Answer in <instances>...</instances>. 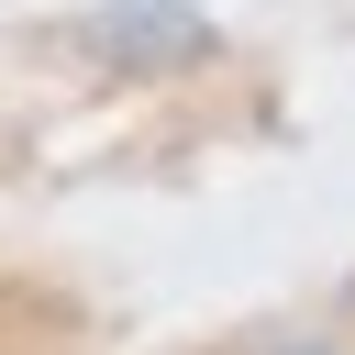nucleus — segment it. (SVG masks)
<instances>
[{
    "instance_id": "nucleus-1",
    "label": "nucleus",
    "mask_w": 355,
    "mask_h": 355,
    "mask_svg": "<svg viewBox=\"0 0 355 355\" xmlns=\"http://www.w3.org/2000/svg\"><path fill=\"white\" fill-rule=\"evenodd\" d=\"M78 44L111 55V67H189V55H211V22L189 0H111V11L78 22Z\"/></svg>"
},
{
    "instance_id": "nucleus-2",
    "label": "nucleus",
    "mask_w": 355,
    "mask_h": 355,
    "mask_svg": "<svg viewBox=\"0 0 355 355\" xmlns=\"http://www.w3.org/2000/svg\"><path fill=\"white\" fill-rule=\"evenodd\" d=\"M311 355H322V344H311Z\"/></svg>"
}]
</instances>
